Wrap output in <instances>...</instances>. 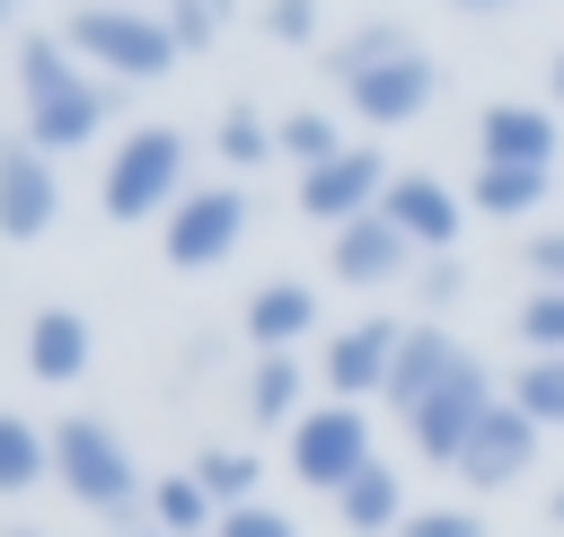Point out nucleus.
<instances>
[{"instance_id": "obj_21", "label": "nucleus", "mask_w": 564, "mask_h": 537, "mask_svg": "<svg viewBox=\"0 0 564 537\" xmlns=\"http://www.w3.org/2000/svg\"><path fill=\"white\" fill-rule=\"evenodd\" d=\"M300 387H308V370H300L291 352H264V361L247 370V414H256V423H300Z\"/></svg>"}, {"instance_id": "obj_32", "label": "nucleus", "mask_w": 564, "mask_h": 537, "mask_svg": "<svg viewBox=\"0 0 564 537\" xmlns=\"http://www.w3.org/2000/svg\"><path fill=\"white\" fill-rule=\"evenodd\" d=\"M212 537H300L291 528V511H264V502H238V511H220V528Z\"/></svg>"}, {"instance_id": "obj_40", "label": "nucleus", "mask_w": 564, "mask_h": 537, "mask_svg": "<svg viewBox=\"0 0 564 537\" xmlns=\"http://www.w3.org/2000/svg\"><path fill=\"white\" fill-rule=\"evenodd\" d=\"M123 537H167V528H123Z\"/></svg>"}, {"instance_id": "obj_7", "label": "nucleus", "mask_w": 564, "mask_h": 537, "mask_svg": "<svg viewBox=\"0 0 564 537\" xmlns=\"http://www.w3.org/2000/svg\"><path fill=\"white\" fill-rule=\"evenodd\" d=\"M388 158L379 150H344V158H326V167H308L300 176V211L308 220H326V229H344V220H361V211H379L388 202Z\"/></svg>"}, {"instance_id": "obj_35", "label": "nucleus", "mask_w": 564, "mask_h": 537, "mask_svg": "<svg viewBox=\"0 0 564 537\" xmlns=\"http://www.w3.org/2000/svg\"><path fill=\"white\" fill-rule=\"evenodd\" d=\"M529 273H538V291H564V229L529 238Z\"/></svg>"}, {"instance_id": "obj_33", "label": "nucleus", "mask_w": 564, "mask_h": 537, "mask_svg": "<svg viewBox=\"0 0 564 537\" xmlns=\"http://www.w3.org/2000/svg\"><path fill=\"white\" fill-rule=\"evenodd\" d=\"M264 35L273 44H308L317 35V0H264Z\"/></svg>"}, {"instance_id": "obj_9", "label": "nucleus", "mask_w": 564, "mask_h": 537, "mask_svg": "<svg viewBox=\"0 0 564 537\" xmlns=\"http://www.w3.org/2000/svg\"><path fill=\"white\" fill-rule=\"evenodd\" d=\"M397 343H405V326H388V317H361V326H344V335L326 343V361H317V379L335 387V405H361V396H388V370H397Z\"/></svg>"}, {"instance_id": "obj_13", "label": "nucleus", "mask_w": 564, "mask_h": 537, "mask_svg": "<svg viewBox=\"0 0 564 537\" xmlns=\"http://www.w3.org/2000/svg\"><path fill=\"white\" fill-rule=\"evenodd\" d=\"M405 229L388 220V211H361V220H344L335 238H326V264H335V282H352V291H379V282H397L405 273Z\"/></svg>"}, {"instance_id": "obj_8", "label": "nucleus", "mask_w": 564, "mask_h": 537, "mask_svg": "<svg viewBox=\"0 0 564 537\" xmlns=\"http://www.w3.org/2000/svg\"><path fill=\"white\" fill-rule=\"evenodd\" d=\"M485 414H494V379H485V370L467 361V370H458V379H449V387H441V396H432V405H423V414L405 423V440H414V449H423L432 467H458Z\"/></svg>"}, {"instance_id": "obj_19", "label": "nucleus", "mask_w": 564, "mask_h": 537, "mask_svg": "<svg viewBox=\"0 0 564 537\" xmlns=\"http://www.w3.org/2000/svg\"><path fill=\"white\" fill-rule=\"evenodd\" d=\"M308 326H317V291H308V282H264V291L247 299V335H256V352H291Z\"/></svg>"}, {"instance_id": "obj_12", "label": "nucleus", "mask_w": 564, "mask_h": 537, "mask_svg": "<svg viewBox=\"0 0 564 537\" xmlns=\"http://www.w3.org/2000/svg\"><path fill=\"white\" fill-rule=\"evenodd\" d=\"M467 370V343L458 335H441V326H405V343H397V370H388V405L414 423L449 379Z\"/></svg>"}, {"instance_id": "obj_16", "label": "nucleus", "mask_w": 564, "mask_h": 537, "mask_svg": "<svg viewBox=\"0 0 564 537\" xmlns=\"http://www.w3.org/2000/svg\"><path fill=\"white\" fill-rule=\"evenodd\" d=\"M476 150H485V167H546L555 176V114L546 106H485Z\"/></svg>"}, {"instance_id": "obj_28", "label": "nucleus", "mask_w": 564, "mask_h": 537, "mask_svg": "<svg viewBox=\"0 0 564 537\" xmlns=\"http://www.w3.org/2000/svg\"><path fill=\"white\" fill-rule=\"evenodd\" d=\"M520 343H529V361H564V291H538L520 308Z\"/></svg>"}, {"instance_id": "obj_30", "label": "nucleus", "mask_w": 564, "mask_h": 537, "mask_svg": "<svg viewBox=\"0 0 564 537\" xmlns=\"http://www.w3.org/2000/svg\"><path fill=\"white\" fill-rule=\"evenodd\" d=\"M397 44H405V26H397V18H370V26H352V35L335 44V79H344V70H361V62H379V53H397Z\"/></svg>"}, {"instance_id": "obj_22", "label": "nucleus", "mask_w": 564, "mask_h": 537, "mask_svg": "<svg viewBox=\"0 0 564 537\" xmlns=\"http://www.w3.org/2000/svg\"><path fill=\"white\" fill-rule=\"evenodd\" d=\"M53 475V431H35L26 414H0V493H26Z\"/></svg>"}, {"instance_id": "obj_41", "label": "nucleus", "mask_w": 564, "mask_h": 537, "mask_svg": "<svg viewBox=\"0 0 564 537\" xmlns=\"http://www.w3.org/2000/svg\"><path fill=\"white\" fill-rule=\"evenodd\" d=\"M9 537H35V528H9Z\"/></svg>"}, {"instance_id": "obj_14", "label": "nucleus", "mask_w": 564, "mask_h": 537, "mask_svg": "<svg viewBox=\"0 0 564 537\" xmlns=\"http://www.w3.org/2000/svg\"><path fill=\"white\" fill-rule=\"evenodd\" d=\"M379 211H388V220L405 229V246H423V255H449V246H458V220H467V202H458L441 176H397Z\"/></svg>"}, {"instance_id": "obj_24", "label": "nucleus", "mask_w": 564, "mask_h": 537, "mask_svg": "<svg viewBox=\"0 0 564 537\" xmlns=\"http://www.w3.org/2000/svg\"><path fill=\"white\" fill-rule=\"evenodd\" d=\"M273 158H291L300 176H308V167H326V158H344L335 114H282V123H273Z\"/></svg>"}, {"instance_id": "obj_18", "label": "nucleus", "mask_w": 564, "mask_h": 537, "mask_svg": "<svg viewBox=\"0 0 564 537\" xmlns=\"http://www.w3.org/2000/svg\"><path fill=\"white\" fill-rule=\"evenodd\" d=\"M26 370H35L44 387H70V379L88 370V317H79V308H35V326H26Z\"/></svg>"}, {"instance_id": "obj_4", "label": "nucleus", "mask_w": 564, "mask_h": 537, "mask_svg": "<svg viewBox=\"0 0 564 537\" xmlns=\"http://www.w3.org/2000/svg\"><path fill=\"white\" fill-rule=\"evenodd\" d=\"M370 467V414L361 405H308L300 423H291V475L300 484H317V493H344L352 475Z\"/></svg>"}, {"instance_id": "obj_34", "label": "nucleus", "mask_w": 564, "mask_h": 537, "mask_svg": "<svg viewBox=\"0 0 564 537\" xmlns=\"http://www.w3.org/2000/svg\"><path fill=\"white\" fill-rule=\"evenodd\" d=\"M397 537H485V519L476 511H414Z\"/></svg>"}, {"instance_id": "obj_2", "label": "nucleus", "mask_w": 564, "mask_h": 537, "mask_svg": "<svg viewBox=\"0 0 564 537\" xmlns=\"http://www.w3.org/2000/svg\"><path fill=\"white\" fill-rule=\"evenodd\" d=\"M62 44L97 70V79H159L176 62V35L167 18H141V9H115V0H88L62 18Z\"/></svg>"}, {"instance_id": "obj_15", "label": "nucleus", "mask_w": 564, "mask_h": 537, "mask_svg": "<svg viewBox=\"0 0 564 537\" xmlns=\"http://www.w3.org/2000/svg\"><path fill=\"white\" fill-rule=\"evenodd\" d=\"M106 114H115V88H106V79H79V88H62V97H35V106H26V141L53 158V150L97 141V132H106Z\"/></svg>"}, {"instance_id": "obj_3", "label": "nucleus", "mask_w": 564, "mask_h": 537, "mask_svg": "<svg viewBox=\"0 0 564 537\" xmlns=\"http://www.w3.org/2000/svg\"><path fill=\"white\" fill-rule=\"evenodd\" d=\"M176 202H185V132H167V123L123 132V150L106 158V211L150 220V211H176Z\"/></svg>"}, {"instance_id": "obj_11", "label": "nucleus", "mask_w": 564, "mask_h": 537, "mask_svg": "<svg viewBox=\"0 0 564 537\" xmlns=\"http://www.w3.org/2000/svg\"><path fill=\"white\" fill-rule=\"evenodd\" d=\"M62 211V176L35 141H9L0 150V238H44Z\"/></svg>"}, {"instance_id": "obj_20", "label": "nucleus", "mask_w": 564, "mask_h": 537, "mask_svg": "<svg viewBox=\"0 0 564 537\" xmlns=\"http://www.w3.org/2000/svg\"><path fill=\"white\" fill-rule=\"evenodd\" d=\"M467 202H476V211H494V220H520V211H538V202H546V167H485V158H476Z\"/></svg>"}, {"instance_id": "obj_23", "label": "nucleus", "mask_w": 564, "mask_h": 537, "mask_svg": "<svg viewBox=\"0 0 564 537\" xmlns=\"http://www.w3.org/2000/svg\"><path fill=\"white\" fill-rule=\"evenodd\" d=\"M88 70H79V53L62 44V35H26L18 44V88H26V106L35 97H62V88H79Z\"/></svg>"}, {"instance_id": "obj_42", "label": "nucleus", "mask_w": 564, "mask_h": 537, "mask_svg": "<svg viewBox=\"0 0 564 537\" xmlns=\"http://www.w3.org/2000/svg\"><path fill=\"white\" fill-rule=\"evenodd\" d=\"M9 9H18V0H0V18H9Z\"/></svg>"}, {"instance_id": "obj_29", "label": "nucleus", "mask_w": 564, "mask_h": 537, "mask_svg": "<svg viewBox=\"0 0 564 537\" xmlns=\"http://www.w3.org/2000/svg\"><path fill=\"white\" fill-rule=\"evenodd\" d=\"M220 158H229V167H264V158H273V123L247 114V106L220 114Z\"/></svg>"}, {"instance_id": "obj_39", "label": "nucleus", "mask_w": 564, "mask_h": 537, "mask_svg": "<svg viewBox=\"0 0 564 537\" xmlns=\"http://www.w3.org/2000/svg\"><path fill=\"white\" fill-rule=\"evenodd\" d=\"M458 9H520V0H458Z\"/></svg>"}, {"instance_id": "obj_43", "label": "nucleus", "mask_w": 564, "mask_h": 537, "mask_svg": "<svg viewBox=\"0 0 564 537\" xmlns=\"http://www.w3.org/2000/svg\"><path fill=\"white\" fill-rule=\"evenodd\" d=\"M167 9H176V0H167Z\"/></svg>"}, {"instance_id": "obj_10", "label": "nucleus", "mask_w": 564, "mask_h": 537, "mask_svg": "<svg viewBox=\"0 0 564 537\" xmlns=\"http://www.w3.org/2000/svg\"><path fill=\"white\" fill-rule=\"evenodd\" d=\"M529 458H538V423H529L511 396H494V414L476 423V440H467L458 475H467L476 493H502V484H520V475H529Z\"/></svg>"}, {"instance_id": "obj_31", "label": "nucleus", "mask_w": 564, "mask_h": 537, "mask_svg": "<svg viewBox=\"0 0 564 537\" xmlns=\"http://www.w3.org/2000/svg\"><path fill=\"white\" fill-rule=\"evenodd\" d=\"M220 18H229V0H176V9H167V35H176V53H203V44L220 35Z\"/></svg>"}, {"instance_id": "obj_17", "label": "nucleus", "mask_w": 564, "mask_h": 537, "mask_svg": "<svg viewBox=\"0 0 564 537\" xmlns=\"http://www.w3.org/2000/svg\"><path fill=\"white\" fill-rule=\"evenodd\" d=\"M335 519H344L352 537H397V528L414 519V511H405V484H397V467H388V458H370V467H361V475L335 493Z\"/></svg>"}, {"instance_id": "obj_37", "label": "nucleus", "mask_w": 564, "mask_h": 537, "mask_svg": "<svg viewBox=\"0 0 564 537\" xmlns=\"http://www.w3.org/2000/svg\"><path fill=\"white\" fill-rule=\"evenodd\" d=\"M546 88H555V97H564V53H555V62H546Z\"/></svg>"}, {"instance_id": "obj_1", "label": "nucleus", "mask_w": 564, "mask_h": 537, "mask_svg": "<svg viewBox=\"0 0 564 537\" xmlns=\"http://www.w3.org/2000/svg\"><path fill=\"white\" fill-rule=\"evenodd\" d=\"M53 475H62V493L70 502H88V511H106L115 528H132L141 511V475H132V449L97 423V414H70V423H53Z\"/></svg>"}, {"instance_id": "obj_5", "label": "nucleus", "mask_w": 564, "mask_h": 537, "mask_svg": "<svg viewBox=\"0 0 564 537\" xmlns=\"http://www.w3.org/2000/svg\"><path fill=\"white\" fill-rule=\"evenodd\" d=\"M432 88H441V70H432V53H423V44H397V53L361 62V70H344L352 114H361V123H379V132L414 123V114L432 106Z\"/></svg>"}, {"instance_id": "obj_26", "label": "nucleus", "mask_w": 564, "mask_h": 537, "mask_svg": "<svg viewBox=\"0 0 564 537\" xmlns=\"http://www.w3.org/2000/svg\"><path fill=\"white\" fill-rule=\"evenodd\" d=\"M194 484H203L220 511H238V502H256V458H247V449H203V458H194Z\"/></svg>"}, {"instance_id": "obj_38", "label": "nucleus", "mask_w": 564, "mask_h": 537, "mask_svg": "<svg viewBox=\"0 0 564 537\" xmlns=\"http://www.w3.org/2000/svg\"><path fill=\"white\" fill-rule=\"evenodd\" d=\"M546 519H555V528H564V484H555V502H546Z\"/></svg>"}, {"instance_id": "obj_6", "label": "nucleus", "mask_w": 564, "mask_h": 537, "mask_svg": "<svg viewBox=\"0 0 564 537\" xmlns=\"http://www.w3.org/2000/svg\"><path fill=\"white\" fill-rule=\"evenodd\" d=\"M238 238H247V194H238V185H194V194L167 211V264H185V273L220 264Z\"/></svg>"}, {"instance_id": "obj_25", "label": "nucleus", "mask_w": 564, "mask_h": 537, "mask_svg": "<svg viewBox=\"0 0 564 537\" xmlns=\"http://www.w3.org/2000/svg\"><path fill=\"white\" fill-rule=\"evenodd\" d=\"M212 493L194 484V475H167V484H150V528H167V537H203L212 528Z\"/></svg>"}, {"instance_id": "obj_36", "label": "nucleus", "mask_w": 564, "mask_h": 537, "mask_svg": "<svg viewBox=\"0 0 564 537\" xmlns=\"http://www.w3.org/2000/svg\"><path fill=\"white\" fill-rule=\"evenodd\" d=\"M414 291H423V308L458 299V264H449V255H423V282H414Z\"/></svg>"}, {"instance_id": "obj_27", "label": "nucleus", "mask_w": 564, "mask_h": 537, "mask_svg": "<svg viewBox=\"0 0 564 537\" xmlns=\"http://www.w3.org/2000/svg\"><path fill=\"white\" fill-rule=\"evenodd\" d=\"M511 405H520L538 431H555V423H564V361H529V370H511Z\"/></svg>"}]
</instances>
